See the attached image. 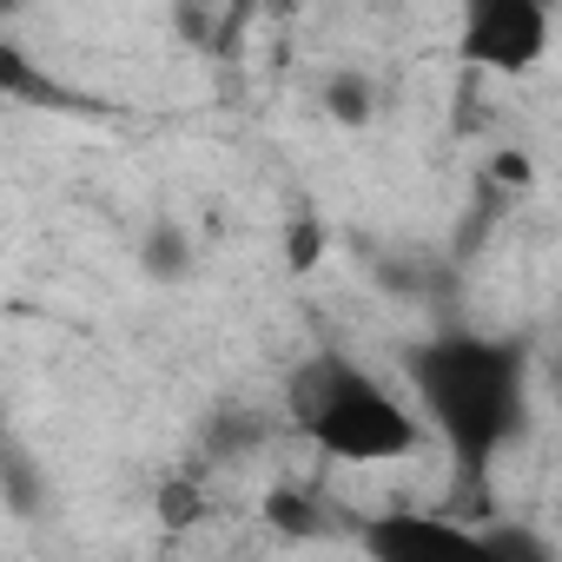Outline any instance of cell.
<instances>
[{
    "label": "cell",
    "mask_w": 562,
    "mask_h": 562,
    "mask_svg": "<svg viewBox=\"0 0 562 562\" xmlns=\"http://www.w3.org/2000/svg\"><path fill=\"white\" fill-rule=\"evenodd\" d=\"M265 516H271V529H285V536H312L318 529V503L305 490H271L265 496Z\"/></svg>",
    "instance_id": "obj_7"
},
{
    "label": "cell",
    "mask_w": 562,
    "mask_h": 562,
    "mask_svg": "<svg viewBox=\"0 0 562 562\" xmlns=\"http://www.w3.org/2000/svg\"><path fill=\"white\" fill-rule=\"evenodd\" d=\"M146 278H159V285H172V278H186V265H192V238L179 232V225H153L146 232Z\"/></svg>",
    "instance_id": "obj_5"
},
{
    "label": "cell",
    "mask_w": 562,
    "mask_h": 562,
    "mask_svg": "<svg viewBox=\"0 0 562 562\" xmlns=\"http://www.w3.org/2000/svg\"><path fill=\"white\" fill-rule=\"evenodd\" d=\"M411 384L424 397V417L443 430L450 457L483 476L516 430V404H522L516 351L496 338L450 331V338H430L411 351Z\"/></svg>",
    "instance_id": "obj_1"
},
{
    "label": "cell",
    "mask_w": 562,
    "mask_h": 562,
    "mask_svg": "<svg viewBox=\"0 0 562 562\" xmlns=\"http://www.w3.org/2000/svg\"><path fill=\"white\" fill-rule=\"evenodd\" d=\"M549 41H555V14L542 0H476V8H463V27H457V54L490 74L542 67Z\"/></svg>",
    "instance_id": "obj_3"
},
{
    "label": "cell",
    "mask_w": 562,
    "mask_h": 562,
    "mask_svg": "<svg viewBox=\"0 0 562 562\" xmlns=\"http://www.w3.org/2000/svg\"><path fill=\"white\" fill-rule=\"evenodd\" d=\"M318 258H325V225H318L312 212H299V218L285 225V265H292V271H318Z\"/></svg>",
    "instance_id": "obj_9"
},
{
    "label": "cell",
    "mask_w": 562,
    "mask_h": 562,
    "mask_svg": "<svg viewBox=\"0 0 562 562\" xmlns=\"http://www.w3.org/2000/svg\"><path fill=\"white\" fill-rule=\"evenodd\" d=\"M371 100H378L371 80L351 74V67H338V74L325 80V113H331L338 126H364V120H371Z\"/></svg>",
    "instance_id": "obj_6"
},
{
    "label": "cell",
    "mask_w": 562,
    "mask_h": 562,
    "mask_svg": "<svg viewBox=\"0 0 562 562\" xmlns=\"http://www.w3.org/2000/svg\"><path fill=\"white\" fill-rule=\"evenodd\" d=\"M299 424L331 463H404L424 450V417L358 364H318Z\"/></svg>",
    "instance_id": "obj_2"
},
{
    "label": "cell",
    "mask_w": 562,
    "mask_h": 562,
    "mask_svg": "<svg viewBox=\"0 0 562 562\" xmlns=\"http://www.w3.org/2000/svg\"><path fill=\"white\" fill-rule=\"evenodd\" d=\"M496 179H509V186H529V153H503V159H496Z\"/></svg>",
    "instance_id": "obj_11"
},
{
    "label": "cell",
    "mask_w": 562,
    "mask_h": 562,
    "mask_svg": "<svg viewBox=\"0 0 562 562\" xmlns=\"http://www.w3.org/2000/svg\"><path fill=\"white\" fill-rule=\"evenodd\" d=\"M364 549H371V562H509V542L476 536L450 516H417V509L371 522Z\"/></svg>",
    "instance_id": "obj_4"
},
{
    "label": "cell",
    "mask_w": 562,
    "mask_h": 562,
    "mask_svg": "<svg viewBox=\"0 0 562 562\" xmlns=\"http://www.w3.org/2000/svg\"><path fill=\"white\" fill-rule=\"evenodd\" d=\"M0 93H27V100L41 93V100H54L47 74H41V67H27V60H21L14 47H0Z\"/></svg>",
    "instance_id": "obj_10"
},
{
    "label": "cell",
    "mask_w": 562,
    "mask_h": 562,
    "mask_svg": "<svg viewBox=\"0 0 562 562\" xmlns=\"http://www.w3.org/2000/svg\"><path fill=\"white\" fill-rule=\"evenodd\" d=\"M199 516H205L199 483H192V476H166V483H159V522H166V529H192Z\"/></svg>",
    "instance_id": "obj_8"
}]
</instances>
